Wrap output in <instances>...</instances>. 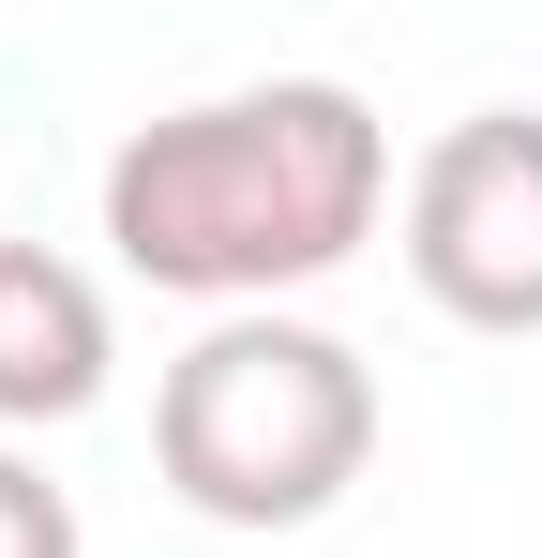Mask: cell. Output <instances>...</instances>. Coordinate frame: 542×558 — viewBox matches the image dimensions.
Listing matches in <instances>:
<instances>
[{
  "instance_id": "obj_1",
  "label": "cell",
  "mask_w": 542,
  "mask_h": 558,
  "mask_svg": "<svg viewBox=\"0 0 542 558\" xmlns=\"http://www.w3.org/2000/svg\"><path fill=\"white\" fill-rule=\"evenodd\" d=\"M392 211V136L347 76H257V92L167 106L106 151V242L136 287L211 317H286V287L347 272Z\"/></svg>"
},
{
  "instance_id": "obj_2",
  "label": "cell",
  "mask_w": 542,
  "mask_h": 558,
  "mask_svg": "<svg viewBox=\"0 0 542 558\" xmlns=\"http://www.w3.org/2000/svg\"><path fill=\"white\" fill-rule=\"evenodd\" d=\"M151 468L211 529H317L377 468V363L317 317H211L151 377Z\"/></svg>"
},
{
  "instance_id": "obj_3",
  "label": "cell",
  "mask_w": 542,
  "mask_h": 558,
  "mask_svg": "<svg viewBox=\"0 0 542 558\" xmlns=\"http://www.w3.org/2000/svg\"><path fill=\"white\" fill-rule=\"evenodd\" d=\"M407 287L452 332H542V106H467L407 167Z\"/></svg>"
},
{
  "instance_id": "obj_4",
  "label": "cell",
  "mask_w": 542,
  "mask_h": 558,
  "mask_svg": "<svg viewBox=\"0 0 542 558\" xmlns=\"http://www.w3.org/2000/svg\"><path fill=\"white\" fill-rule=\"evenodd\" d=\"M106 363H121L106 287H90L61 242H0V438L106 408Z\"/></svg>"
},
{
  "instance_id": "obj_5",
  "label": "cell",
  "mask_w": 542,
  "mask_h": 558,
  "mask_svg": "<svg viewBox=\"0 0 542 558\" xmlns=\"http://www.w3.org/2000/svg\"><path fill=\"white\" fill-rule=\"evenodd\" d=\"M0 558H90V529H76V498L46 483V468L0 438Z\"/></svg>"
}]
</instances>
